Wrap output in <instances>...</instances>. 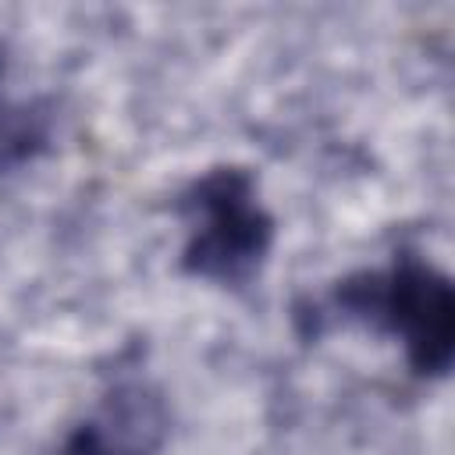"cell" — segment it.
I'll return each instance as SVG.
<instances>
[{"mask_svg":"<svg viewBox=\"0 0 455 455\" xmlns=\"http://www.w3.org/2000/svg\"><path fill=\"white\" fill-rule=\"evenodd\" d=\"M345 320L398 334L409 366L419 377H444L455 352V291L451 281L412 256L391 270H359L334 288Z\"/></svg>","mask_w":455,"mask_h":455,"instance_id":"obj_1","label":"cell"},{"mask_svg":"<svg viewBox=\"0 0 455 455\" xmlns=\"http://www.w3.org/2000/svg\"><path fill=\"white\" fill-rule=\"evenodd\" d=\"M181 210L188 217V242L181 270L192 277L245 284L270 252L274 217L256 199V178L245 167H213L196 178Z\"/></svg>","mask_w":455,"mask_h":455,"instance_id":"obj_2","label":"cell"},{"mask_svg":"<svg viewBox=\"0 0 455 455\" xmlns=\"http://www.w3.org/2000/svg\"><path fill=\"white\" fill-rule=\"evenodd\" d=\"M50 110L39 100L0 103V174L36 160L50 146Z\"/></svg>","mask_w":455,"mask_h":455,"instance_id":"obj_3","label":"cell"},{"mask_svg":"<svg viewBox=\"0 0 455 455\" xmlns=\"http://www.w3.org/2000/svg\"><path fill=\"white\" fill-rule=\"evenodd\" d=\"M57 455H128V451H121L92 419V423H82L75 434H68V441Z\"/></svg>","mask_w":455,"mask_h":455,"instance_id":"obj_4","label":"cell"},{"mask_svg":"<svg viewBox=\"0 0 455 455\" xmlns=\"http://www.w3.org/2000/svg\"><path fill=\"white\" fill-rule=\"evenodd\" d=\"M0 71H4V50H0Z\"/></svg>","mask_w":455,"mask_h":455,"instance_id":"obj_5","label":"cell"}]
</instances>
